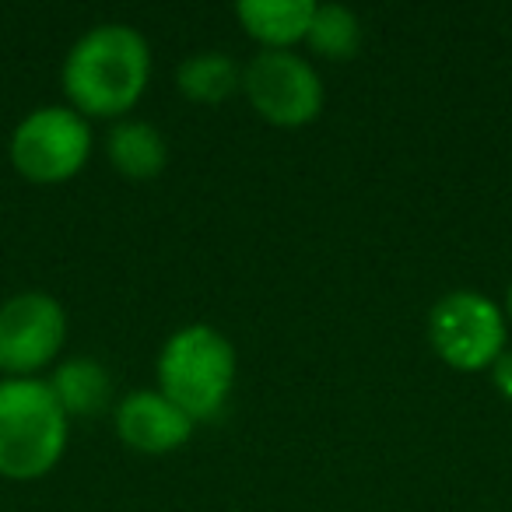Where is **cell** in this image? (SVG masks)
I'll return each mask as SVG.
<instances>
[{
	"label": "cell",
	"instance_id": "6da1fadb",
	"mask_svg": "<svg viewBox=\"0 0 512 512\" xmlns=\"http://www.w3.org/2000/svg\"><path fill=\"white\" fill-rule=\"evenodd\" d=\"M67 102L85 120H116L144 99L151 81V46L134 25L102 22L71 46L64 60Z\"/></svg>",
	"mask_w": 512,
	"mask_h": 512
},
{
	"label": "cell",
	"instance_id": "7a4b0ae2",
	"mask_svg": "<svg viewBox=\"0 0 512 512\" xmlns=\"http://www.w3.org/2000/svg\"><path fill=\"white\" fill-rule=\"evenodd\" d=\"M64 407L46 379H0V477L36 481L67 449Z\"/></svg>",
	"mask_w": 512,
	"mask_h": 512
},
{
	"label": "cell",
	"instance_id": "3957f363",
	"mask_svg": "<svg viewBox=\"0 0 512 512\" xmlns=\"http://www.w3.org/2000/svg\"><path fill=\"white\" fill-rule=\"evenodd\" d=\"M235 348L211 323L179 327L158 355V393L193 421H211L225 411L235 386Z\"/></svg>",
	"mask_w": 512,
	"mask_h": 512
},
{
	"label": "cell",
	"instance_id": "277c9868",
	"mask_svg": "<svg viewBox=\"0 0 512 512\" xmlns=\"http://www.w3.org/2000/svg\"><path fill=\"white\" fill-rule=\"evenodd\" d=\"M92 155V127L71 106H39L11 134V165L29 183H67Z\"/></svg>",
	"mask_w": 512,
	"mask_h": 512
},
{
	"label": "cell",
	"instance_id": "5b68a950",
	"mask_svg": "<svg viewBox=\"0 0 512 512\" xmlns=\"http://www.w3.org/2000/svg\"><path fill=\"white\" fill-rule=\"evenodd\" d=\"M428 341L449 369H491L505 355V309L481 292H449L428 313Z\"/></svg>",
	"mask_w": 512,
	"mask_h": 512
},
{
	"label": "cell",
	"instance_id": "8992f818",
	"mask_svg": "<svg viewBox=\"0 0 512 512\" xmlns=\"http://www.w3.org/2000/svg\"><path fill=\"white\" fill-rule=\"evenodd\" d=\"M242 95L256 116L274 127H306L323 109V81L306 57L292 50H260L242 67Z\"/></svg>",
	"mask_w": 512,
	"mask_h": 512
},
{
	"label": "cell",
	"instance_id": "52a82bcc",
	"mask_svg": "<svg viewBox=\"0 0 512 512\" xmlns=\"http://www.w3.org/2000/svg\"><path fill=\"white\" fill-rule=\"evenodd\" d=\"M67 313L53 295L22 292L0 306V372L4 379H39L60 358Z\"/></svg>",
	"mask_w": 512,
	"mask_h": 512
},
{
	"label": "cell",
	"instance_id": "ba28073f",
	"mask_svg": "<svg viewBox=\"0 0 512 512\" xmlns=\"http://www.w3.org/2000/svg\"><path fill=\"white\" fill-rule=\"evenodd\" d=\"M197 428L190 414H183L169 397L158 390H130L116 404V435L127 442L134 453L165 456L172 449L186 446Z\"/></svg>",
	"mask_w": 512,
	"mask_h": 512
},
{
	"label": "cell",
	"instance_id": "9c48e42d",
	"mask_svg": "<svg viewBox=\"0 0 512 512\" xmlns=\"http://www.w3.org/2000/svg\"><path fill=\"white\" fill-rule=\"evenodd\" d=\"M313 15V0H242L235 8L246 36L256 39L264 50H292L295 43H306Z\"/></svg>",
	"mask_w": 512,
	"mask_h": 512
},
{
	"label": "cell",
	"instance_id": "30bf717a",
	"mask_svg": "<svg viewBox=\"0 0 512 512\" xmlns=\"http://www.w3.org/2000/svg\"><path fill=\"white\" fill-rule=\"evenodd\" d=\"M106 158L120 176L148 183L162 176L169 165V144L155 123L120 120L106 137Z\"/></svg>",
	"mask_w": 512,
	"mask_h": 512
},
{
	"label": "cell",
	"instance_id": "8fae6325",
	"mask_svg": "<svg viewBox=\"0 0 512 512\" xmlns=\"http://www.w3.org/2000/svg\"><path fill=\"white\" fill-rule=\"evenodd\" d=\"M46 383L67 418H95L113 400V379L99 358H67Z\"/></svg>",
	"mask_w": 512,
	"mask_h": 512
},
{
	"label": "cell",
	"instance_id": "7c38bea8",
	"mask_svg": "<svg viewBox=\"0 0 512 512\" xmlns=\"http://www.w3.org/2000/svg\"><path fill=\"white\" fill-rule=\"evenodd\" d=\"M179 92L200 106H218L242 92V67L221 50H200L179 64L176 71Z\"/></svg>",
	"mask_w": 512,
	"mask_h": 512
},
{
	"label": "cell",
	"instance_id": "4fadbf2b",
	"mask_svg": "<svg viewBox=\"0 0 512 512\" xmlns=\"http://www.w3.org/2000/svg\"><path fill=\"white\" fill-rule=\"evenodd\" d=\"M362 22L344 4H316V15L309 22L306 46L323 60H351L362 50Z\"/></svg>",
	"mask_w": 512,
	"mask_h": 512
},
{
	"label": "cell",
	"instance_id": "5bb4252c",
	"mask_svg": "<svg viewBox=\"0 0 512 512\" xmlns=\"http://www.w3.org/2000/svg\"><path fill=\"white\" fill-rule=\"evenodd\" d=\"M491 376H495V386L505 400H512V351H505L495 365H491Z\"/></svg>",
	"mask_w": 512,
	"mask_h": 512
},
{
	"label": "cell",
	"instance_id": "9a60e30c",
	"mask_svg": "<svg viewBox=\"0 0 512 512\" xmlns=\"http://www.w3.org/2000/svg\"><path fill=\"white\" fill-rule=\"evenodd\" d=\"M505 316L512 320V285H509V292H505Z\"/></svg>",
	"mask_w": 512,
	"mask_h": 512
}]
</instances>
